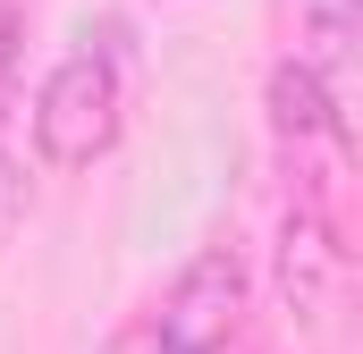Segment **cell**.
Listing matches in <instances>:
<instances>
[{
    "label": "cell",
    "instance_id": "cell-1",
    "mask_svg": "<svg viewBox=\"0 0 363 354\" xmlns=\"http://www.w3.org/2000/svg\"><path fill=\"white\" fill-rule=\"evenodd\" d=\"M127 127V68L110 42H85L68 51L43 93H34V161L43 169H93Z\"/></svg>",
    "mask_w": 363,
    "mask_h": 354
},
{
    "label": "cell",
    "instance_id": "cell-2",
    "mask_svg": "<svg viewBox=\"0 0 363 354\" xmlns=\"http://www.w3.org/2000/svg\"><path fill=\"white\" fill-rule=\"evenodd\" d=\"M152 321H161L186 354H220L237 338V321H245V262H237V245H203V253L178 270V287L152 304Z\"/></svg>",
    "mask_w": 363,
    "mask_h": 354
},
{
    "label": "cell",
    "instance_id": "cell-3",
    "mask_svg": "<svg viewBox=\"0 0 363 354\" xmlns=\"http://www.w3.org/2000/svg\"><path fill=\"white\" fill-rule=\"evenodd\" d=\"M338 287H347V245H338L330 211L321 202H296L279 219V304H287V321L321 329L338 312Z\"/></svg>",
    "mask_w": 363,
    "mask_h": 354
},
{
    "label": "cell",
    "instance_id": "cell-4",
    "mask_svg": "<svg viewBox=\"0 0 363 354\" xmlns=\"http://www.w3.org/2000/svg\"><path fill=\"white\" fill-rule=\"evenodd\" d=\"M271 127L287 152H304V144H347V118H338V93L321 68H304V59H279L271 68Z\"/></svg>",
    "mask_w": 363,
    "mask_h": 354
},
{
    "label": "cell",
    "instance_id": "cell-5",
    "mask_svg": "<svg viewBox=\"0 0 363 354\" xmlns=\"http://www.w3.org/2000/svg\"><path fill=\"white\" fill-rule=\"evenodd\" d=\"M17 219H26V169H17V152H9V118H0V245L17 236Z\"/></svg>",
    "mask_w": 363,
    "mask_h": 354
},
{
    "label": "cell",
    "instance_id": "cell-6",
    "mask_svg": "<svg viewBox=\"0 0 363 354\" xmlns=\"http://www.w3.org/2000/svg\"><path fill=\"white\" fill-rule=\"evenodd\" d=\"M101 354H186V346L169 338V329H161V321H152V312H144V321H127V329H118V338H110Z\"/></svg>",
    "mask_w": 363,
    "mask_h": 354
},
{
    "label": "cell",
    "instance_id": "cell-7",
    "mask_svg": "<svg viewBox=\"0 0 363 354\" xmlns=\"http://www.w3.org/2000/svg\"><path fill=\"white\" fill-rule=\"evenodd\" d=\"M9 68H17V8L0 0V118H9Z\"/></svg>",
    "mask_w": 363,
    "mask_h": 354
}]
</instances>
